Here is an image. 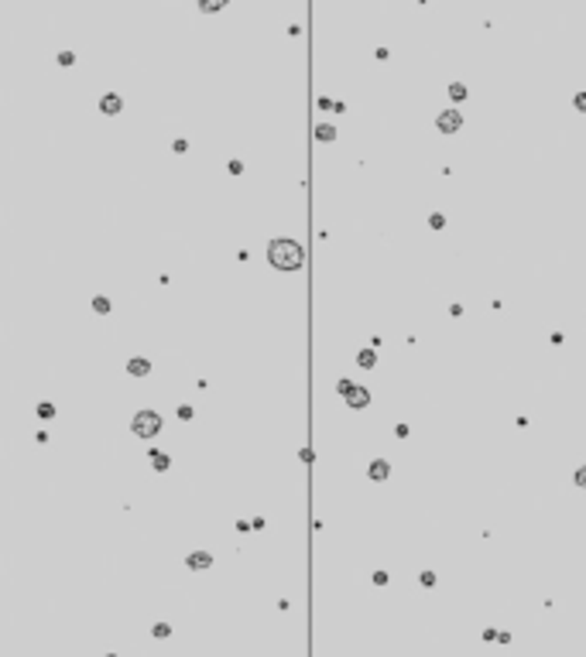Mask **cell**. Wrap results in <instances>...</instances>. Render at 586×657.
<instances>
[{
  "label": "cell",
  "mask_w": 586,
  "mask_h": 657,
  "mask_svg": "<svg viewBox=\"0 0 586 657\" xmlns=\"http://www.w3.org/2000/svg\"><path fill=\"white\" fill-rule=\"evenodd\" d=\"M148 370H151L148 360H130V363H127V373H134V377H144Z\"/></svg>",
  "instance_id": "52a82bcc"
},
{
  "label": "cell",
  "mask_w": 586,
  "mask_h": 657,
  "mask_svg": "<svg viewBox=\"0 0 586 657\" xmlns=\"http://www.w3.org/2000/svg\"><path fill=\"white\" fill-rule=\"evenodd\" d=\"M319 137H322V140H333V137H336L333 127H319Z\"/></svg>",
  "instance_id": "2e32d148"
},
{
  "label": "cell",
  "mask_w": 586,
  "mask_h": 657,
  "mask_svg": "<svg viewBox=\"0 0 586 657\" xmlns=\"http://www.w3.org/2000/svg\"><path fill=\"white\" fill-rule=\"evenodd\" d=\"M576 110H583V113H586V92H576Z\"/></svg>",
  "instance_id": "ac0fdd59"
},
{
  "label": "cell",
  "mask_w": 586,
  "mask_h": 657,
  "mask_svg": "<svg viewBox=\"0 0 586 657\" xmlns=\"http://www.w3.org/2000/svg\"><path fill=\"white\" fill-rule=\"evenodd\" d=\"M340 394L346 397V404H350V408H367V401H370L367 390H364V387H350V380L340 384Z\"/></svg>",
  "instance_id": "3957f363"
},
{
  "label": "cell",
  "mask_w": 586,
  "mask_h": 657,
  "mask_svg": "<svg viewBox=\"0 0 586 657\" xmlns=\"http://www.w3.org/2000/svg\"><path fill=\"white\" fill-rule=\"evenodd\" d=\"M151 462H154V469H161V473H165V469H168V455L154 452V455H151Z\"/></svg>",
  "instance_id": "8fae6325"
},
{
  "label": "cell",
  "mask_w": 586,
  "mask_h": 657,
  "mask_svg": "<svg viewBox=\"0 0 586 657\" xmlns=\"http://www.w3.org/2000/svg\"><path fill=\"white\" fill-rule=\"evenodd\" d=\"M168 633H172V626H168V623H158V626H154V637H168Z\"/></svg>",
  "instance_id": "9a60e30c"
},
{
  "label": "cell",
  "mask_w": 586,
  "mask_h": 657,
  "mask_svg": "<svg viewBox=\"0 0 586 657\" xmlns=\"http://www.w3.org/2000/svg\"><path fill=\"white\" fill-rule=\"evenodd\" d=\"M189 568H209L213 565V555H206V551H199V555H189V561H185Z\"/></svg>",
  "instance_id": "8992f818"
},
{
  "label": "cell",
  "mask_w": 586,
  "mask_h": 657,
  "mask_svg": "<svg viewBox=\"0 0 586 657\" xmlns=\"http://www.w3.org/2000/svg\"><path fill=\"white\" fill-rule=\"evenodd\" d=\"M134 435L138 438H154L161 428V418H158V411H138V418H134Z\"/></svg>",
  "instance_id": "7a4b0ae2"
},
{
  "label": "cell",
  "mask_w": 586,
  "mask_h": 657,
  "mask_svg": "<svg viewBox=\"0 0 586 657\" xmlns=\"http://www.w3.org/2000/svg\"><path fill=\"white\" fill-rule=\"evenodd\" d=\"M267 261L275 264L278 271H299L302 261H305V253L295 240H275L271 247H267Z\"/></svg>",
  "instance_id": "6da1fadb"
},
{
  "label": "cell",
  "mask_w": 586,
  "mask_h": 657,
  "mask_svg": "<svg viewBox=\"0 0 586 657\" xmlns=\"http://www.w3.org/2000/svg\"><path fill=\"white\" fill-rule=\"evenodd\" d=\"M100 110H103V113H120V96H114V92H106L103 100H100Z\"/></svg>",
  "instance_id": "5b68a950"
},
{
  "label": "cell",
  "mask_w": 586,
  "mask_h": 657,
  "mask_svg": "<svg viewBox=\"0 0 586 657\" xmlns=\"http://www.w3.org/2000/svg\"><path fill=\"white\" fill-rule=\"evenodd\" d=\"M360 366H374V353H370V349L360 353Z\"/></svg>",
  "instance_id": "5bb4252c"
},
{
  "label": "cell",
  "mask_w": 586,
  "mask_h": 657,
  "mask_svg": "<svg viewBox=\"0 0 586 657\" xmlns=\"http://www.w3.org/2000/svg\"><path fill=\"white\" fill-rule=\"evenodd\" d=\"M436 127L442 130V134H456L463 127V113L460 110H442V113L436 116Z\"/></svg>",
  "instance_id": "277c9868"
},
{
  "label": "cell",
  "mask_w": 586,
  "mask_h": 657,
  "mask_svg": "<svg viewBox=\"0 0 586 657\" xmlns=\"http://www.w3.org/2000/svg\"><path fill=\"white\" fill-rule=\"evenodd\" d=\"M38 414H41V418H52V414H55V408H52V404H41V408H38Z\"/></svg>",
  "instance_id": "e0dca14e"
},
{
  "label": "cell",
  "mask_w": 586,
  "mask_h": 657,
  "mask_svg": "<svg viewBox=\"0 0 586 657\" xmlns=\"http://www.w3.org/2000/svg\"><path fill=\"white\" fill-rule=\"evenodd\" d=\"M93 308H96L100 315H106V312H110V301H106V298L100 295V298H93Z\"/></svg>",
  "instance_id": "7c38bea8"
},
{
  "label": "cell",
  "mask_w": 586,
  "mask_h": 657,
  "mask_svg": "<svg viewBox=\"0 0 586 657\" xmlns=\"http://www.w3.org/2000/svg\"><path fill=\"white\" fill-rule=\"evenodd\" d=\"M388 462L384 459H377V462H370V479H388Z\"/></svg>",
  "instance_id": "ba28073f"
},
{
  "label": "cell",
  "mask_w": 586,
  "mask_h": 657,
  "mask_svg": "<svg viewBox=\"0 0 586 657\" xmlns=\"http://www.w3.org/2000/svg\"><path fill=\"white\" fill-rule=\"evenodd\" d=\"M573 483H576V486H583V489H586V465H579V469H576Z\"/></svg>",
  "instance_id": "4fadbf2b"
},
{
  "label": "cell",
  "mask_w": 586,
  "mask_h": 657,
  "mask_svg": "<svg viewBox=\"0 0 586 657\" xmlns=\"http://www.w3.org/2000/svg\"><path fill=\"white\" fill-rule=\"evenodd\" d=\"M223 7H227V0H199V11H206V14L223 11Z\"/></svg>",
  "instance_id": "9c48e42d"
},
{
  "label": "cell",
  "mask_w": 586,
  "mask_h": 657,
  "mask_svg": "<svg viewBox=\"0 0 586 657\" xmlns=\"http://www.w3.org/2000/svg\"><path fill=\"white\" fill-rule=\"evenodd\" d=\"M449 96H453V100H463V96H466V86H463V82H453V86H449Z\"/></svg>",
  "instance_id": "30bf717a"
}]
</instances>
